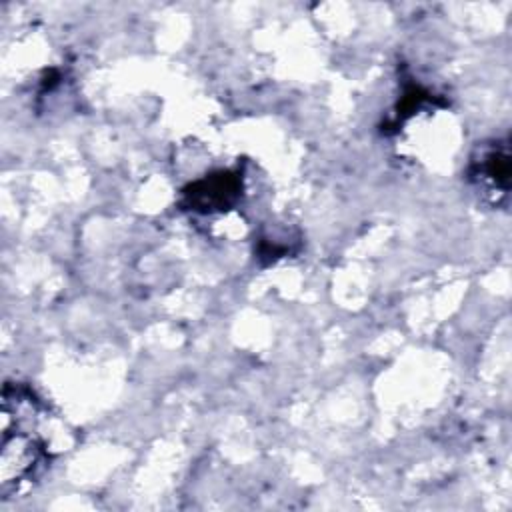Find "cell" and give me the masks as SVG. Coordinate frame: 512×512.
<instances>
[{"instance_id": "obj_1", "label": "cell", "mask_w": 512, "mask_h": 512, "mask_svg": "<svg viewBox=\"0 0 512 512\" xmlns=\"http://www.w3.org/2000/svg\"><path fill=\"white\" fill-rule=\"evenodd\" d=\"M42 404L26 386H6L2 392V442H0V494L22 490L48 464V446L38 432Z\"/></svg>"}, {"instance_id": "obj_2", "label": "cell", "mask_w": 512, "mask_h": 512, "mask_svg": "<svg viewBox=\"0 0 512 512\" xmlns=\"http://www.w3.org/2000/svg\"><path fill=\"white\" fill-rule=\"evenodd\" d=\"M240 196V178L234 172H216L192 182L184 190L186 208L196 212H214L230 208Z\"/></svg>"}, {"instance_id": "obj_3", "label": "cell", "mask_w": 512, "mask_h": 512, "mask_svg": "<svg viewBox=\"0 0 512 512\" xmlns=\"http://www.w3.org/2000/svg\"><path fill=\"white\" fill-rule=\"evenodd\" d=\"M508 146L506 142H492L480 150V156L472 160V178L482 186H492L494 190H508Z\"/></svg>"}]
</instances>
